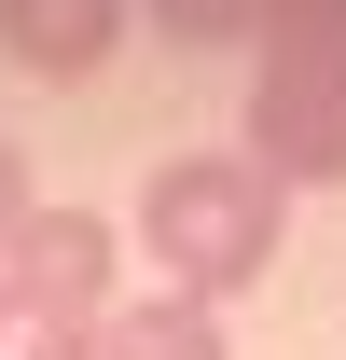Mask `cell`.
Returning a JSON list of instances; mask_svg holds the SVG:
<instances>
[{
	"mask_svg": "<svg viewBox=\"0 0 346 360\" xmlns=\"http://www.w3.org/2000/svg\"><path fill=\"white\" fill-rule=\"evenodd\" d=\"M139 250H153V291L180 305H250L263 277H277V236H291V194L250 167V153H167V167L139 180Z\"/></svg>",
	"mask_w": 346,
	"mask_h": 360,
	"instance_id": "obj_1",
	"label": "cell"
},
{
	"mask_svg": "<svg viewBox=\"0 0 346 360\" xmlns=\"http://www.w3.org/2000/svg\"><path fill=\"white\" fill-rule=\"evenodd\" d=\"M250 167L277 194H346V0H277L250 28Z\"/></svg>",
	"mask_w": 346,
	"mask_h": 360,
	"instance_id": "obj_2",
	"label": "cell"
},
{
	"mask_svg": "<svg viewBox=\"0 0 346 360\" xmlns=\"http://www.w3.org/2000/svg\"><path fill=\"white\" fill-rule=\"evenodd\" d=\"M111 305H125V222L28 208L14 250H0V319H14V333H97Z\"/></svg>",
	"mask_w": 346,
	"mask_h": 360,
	"instance_id": "obj_3",
	"label": "cell"
},
{
	"mask_svg": "<svg viewBox=\"0 0 346 360\" xmlns=\"http://www.w3.org/2000/svg\"><path fill=\"white\" fill-rule=\"evenodd\" d=\"M125 42V0H0V56L28 84H97Z\"/></svg>",
	"mask_w": 346,
	"mask_h": 360,
	"instance_id": "obj_4",
	"label": "cell"
},
{
	"mask_svg": "<svg viewBox=\"0 0 346 360\" xmlns=\"http://www.w3.org/2000/svg\"><path fill=\"white\" fill-rule=\"evenodd\" d=\"M97 360H236V333L208 305H180V291H125L97 319Z\"/></svg>",
	"mask_w": 346,
	"mask_h": 360,
	"instance_id": "obj_5",
	"label": "cell"
},
{
	"mask_svg": "<svg viewBox=\"0 0 346 360\" xmlns=\"http://www.w3.org/2000/svg\"><path fill=\"white\" fill-rule=\"evenodd\" d=\"M139 14H153V28H167L180 56H208V42H250L277 0H139Z\"/></svg>",
	"mask_w": 346,
	"mask_h": 360,
	"instance_id": "obj_6",
	"label": "cell"
},
{
	"mask_svg": "<svg viewBox=\"0 0 346 360\" xmlns=\"http://www.w3.org/2000/svg\"><path fill=\"white\" fill-rule=\"evenodd\" d=\"M28 208H42V180H28V153H14V139H0V250H14V222H28Z\"/></svg>",
	"mask_w": 346,
	"mask_h": 360,
	"instance_id": "obj_7",
	"label": "cell"
},
{
	"mask_svg": "<svg viewBox=\"0 0 346 360\" xmlns=\"http://www.w3.org/2000/svg\"><path fill=\"white\" fill-rule=\"evenodd\" d=\"M0 360H14V319H0Z\"/></svg>",
	"mask_w": 346,
	"mask_h": 360,
	"instance_id": "obj_8",
	"label": "cell"
}]
</instances>
